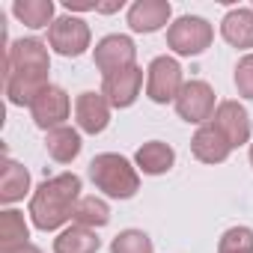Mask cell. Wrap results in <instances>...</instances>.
Here are the masks:
<instances>
[{
	"label": "cell",
	"instance_id": "obj_1",
	"mask_svg": "<svg viewBox=\"0 0 253 253\" xmlns=\"http://www.w3.org/2000/svg\"><path fill=\"white\" fill-rule=\"evenodd\" d=\"M48 72H51L48 45L33 36L15 39L6 48V63H3V86H6L9 104L30 107L39 98V92L51 86Z\"/></svg>",
	"mask_w": 253,
	"mask_h": 253
},
{
	"label": "cell",
	"instance_id": "obj_2",
	"mask_svg": "<svg viewBox=\"0 0 253 253\" xmlns=\"http://www.w3.org/2000/svg\"><path fill=\"white\" fill-rule=\"evenodd\" d=\"M81 200V176L75 173H60L45 179L33 197H30V220L42 232L60 229L66 220H72L75 206Z\"/></svg>",
	"mask_w": 253,
	"mask_h": 253
},
{
	"label": "cell",
	"instance_id": "obj_3",
	"mask_svg": "<svg viewBox=\"0 0 253 253\" xmlns=\"http://www.w3.org/2000/svg\"><path fill=\"white\" fill-rule=\"evenodd\" d=\"M89 179L92 185L110 197V200H131L140 191V176L131 167L128 158H122L116 152H101L89 161Z\"/></svg>",
	"mask_w": 253,
	"mask_h": 253
},
{
	"label": "cell",
	"instance_id": "obj_4",
	"mask_svg": "<svg viewBox=\"0 0 253 253\" xmlns=\"http://www.w3.org/2000/svg\"><path fill=\"white\" fill-rule=\"evenodd\" d=\"M214 42V30L200 15H182L167 27V48L179 57H200Z\"/></svg>",
	"mask_w": 253,
	"mask_h": 253
},
{
	"label": "cell",
	"instance_id": "obj_5",
	"mask_svg": "<svg viewBox=\"0 0 253 253\" xmlns=\"http://www.w3.org/2000/svg\"><path fill=\"white\" fill-rule=\"evenodd\" d=\"M185 86V78H182V66L179 60L173 57H155L146 69V95L155 101V104H170L179 98Z\"/></svg>",
	"mask_w": 253,
	"mask_h": 253
},
{
	"label": "cell",
	"instance_id": "obj_6",
	"mask_svg": "<svg viewBox=\"0 0 253 253\" xmlns=\"http://www.w3.org/2000/svg\"><path fill=\"white\" fill-rule=\"evenodd\" d=\"M92 42L89 24L78 15H63L48 27V45L60 57H81Z\"/></svg>",
	"mask_w": 253,
	"mask_h": 253
},
{
	"label": "cell",
	"instance_id": "obj_7",
	"mask_svg": "<svg viewBox=\"0 0 253 253\" xmlns=\"http://www.w3.org/2000/svg\"><path fill=\"white\" fill-rule=\"evenodd\" d=\"M173 104H176V113L191 125H206L217 110L214 107V89L206 81H188Z\"/></svg>",
	"mask_w": 253,
	"mask_h": 253
},
{
	"label": "cell",
	"instance_id": "obj_8",
	"mask_svg": "<svg viewBox=\"0 0 253 253\" xmlns=\"http://www.w3.org/2000/svg\"><path fill=\"white\" fill-rule=\"evenodd\" d=\"M134 60H137V45L131 42V36H122V33L104 36L92 51V63L101 72V78H107V75H113L119 69L134 66Z\"/></svg>",
	"mask_w": 253,
	"mask_h": 253
},
{
	"label": "cell",
	"instance_id": "obj_9",
	"mask_svg": "<svg viewBox=\"0 0 253 253\" xmlns=\"http://www.w3.org/2000/svg\"><path fill=\"white\" fill-rule=\"evenodd\" d=\"M69 113H72L69 92L63 86H57V84L42 89L39 98L30 104V116L36 122V128H42V131H54V128H60V125H66Z\"/></svg>",
	"mask_w": 253,
	"mask_h": 253
},
{
	"label": "cell",
	"instance_id": "obj_10",
	"mask_svg": "<svg viewBox=\"0 0 253 253\" xmlns=\"http://www.w3.org/2000/svg\"><path fill=\"white\" fill-rule=\"evenodd\" d=\"M140 86H143V69L134 63L128 69H119L113 75H107L101 81V95L110 101V107L116 110H125V107H131L140 95Z\"/></svg>",
	"mask_w": 253,
	"mask_h": 253
},
{
	"label": "cell",
	"instance_id": "obj_11",
	"mask_svg": "<svg viewBox=\"0 0 253 253\" xmlns=\"http://www.w3.org/2000/svg\"><path fill=\"white\" fill-rule=\"evenodd\" d=\"M211 125L226 137V143L232 149H238V146H244L250 140V116H247L244 104H238L232 98H226V101L217 104V110L211 116Z\"/></svg>",
	"mask_w": 253,
	"mask_h": 253
},
{
	"label": "cell",
	"instance_id": "obj_12",
	"mask_svg": "<svg viewBox=\"0 0 253 253\" xmlns=\"http://www.w3.org/2000/svg\"><path fill=\"white\" fill-rule=\"evenodd\" d=\"M75 119L84 134H101L110 125V101L101 92H81L75 98Z\"/></svg>",
	"mask_w": 253,
	"mask_h": 253
},
{
	"label": "cell",
	"instance_id": "obj_13",
	"mask_svg": "<svg viewBox=\"0 0 253 253\" xmlns=\"http://www.w3.org/2000/svg\"><path fill=\"white\" fill-rule=\"evenodd\" d=\"M173 6L167 0H134L128 6V27L134 33H158L164 24H170Z\"/></svg>",
	"mask_w": 253,
	"mask_h": 253
},
{
	"label": "cell",
	"instance_id": "obj_14",
	"mask_svg": "<svg viewBox=\"0 0 253 253\" xmlns=\"http://www.w3.org/2000/svg\"><path fill=\"white\" fill-rule=\"evenodd\" d=\"M191 152L203 164H223L229 158L232 146L226 143V137L214 128L211 122H206V125H200V128H197V134L191 140Z\"/></svg>",
	"mask_w": 253,
	"mask_h": 253
},
{
	"label": "cell",
	"instance_id": "obj_15",
	"mask_svg": "<svg viewBox=\"0 0 253 253\" xmlns=\"http://www.w3.org/2000/svg\"><path fill=\"white\" fill-rule=\"evenodd\" d=\"M220 36L232 45V48H253V9L247 6H235L223 15L220 21Z\"/></svg>",
	"mask_w": 253,
	"mask_h": 253
},
{
	"label": "cell",
	"instance_id": "obj_16",
	"mask_svg": "<svg viewBox=\"0 0 253 253\" xmlns=\"http://www.w3.org/2000/svg\"><path fill=\"white\" fill-rule=\"evenodd\" d=\"M134 164H137L146 176H164V173L176 164V152H173V146L164 143V140H149V143H143V146L137 149Z\"/></svg>",
	"mask_w": 253,
	"mask_h": 253
},
{
	"label": "cell",
	"instance_id": "obj_17",
	"mask_svg": "<svg viewBox=\"0 0 253 253\" xmlns=\"http://www.w3.org/2000/svg\"><path fill=\"white\" fill-rule=\"evenodd\" d=\"M27 191H30V173H27V167L18 164V161H12V158H6L3 170H0V203L12 206V203L24 200Z\"/></svg>",
	"mask_w": 253,
	"mask_h": 253
},
{
	"label": "cell",
	"instance_id": "obj_18",
	"mask_svg": "<svg viewBox=\"0 0 253 253\" xmlns=\"http://www.w3.org/2000/svg\"><path fill=\"white\" fill-rule=\"evenodd\" d=\"M81 131L78 128H69V125H60V128L48 131L45 137V149L48 155L57 161V164H72L78 155H81Z\"/></svg>",
	"mask_w": 253,
	"mask_h": 253
},
{
	"label": "cell",
	"instance_id": "obj_19",
	"mask_svg": "<svg viewBox=\"0 0 253 253\" xmlns=\"http://www.w3.org/2000/svg\"><path fill=\"white\" fill-rule=\"evenodd\" d=\"M98 247H101V238L95 235V229H86L78 223H72L54 238V253H98Z\"/></svg>",
	"mask_w": 253,
	"mask_h": 253
},
{
	"label": "cell",
	"instance_id": "obj_20",
	"mask_svg": "<svg viewBox=\"0 0 253 253\" xmlns=\"http://www.w3.org/2000/svg\"><path fill=\"white\" fill-rule=\"evenodd\" d=\"M57 6L54 0H15L12 3V15L27 24L30 30H42V27H51L57 18H54Z\"/></svg>",
	"mask_w": 253,
	"mask_h": 253
},
{
	"label": "cell",
	"instance_id": "obj_21",
	"mask_svg": "<svg viewBox=\"0 0 253 253\" xmlns=\"http://www.w3.org/2000/svg\"><path fill=\"white\" fill-rule=\"evenodd\" d=\"M72 220L78 226H86V229H101V226L110 223V206L101 197H92V194L89 197H81L78 206H75Z\"/></svg>",
	"mask_w": 253,
	"mask_h": 253
},
{
	"label": "cell",
	"instance_id": "obj_22",
	"mask_svg": "<svg viewBox=\"0 0 253 253\" xmlns=\"http://www.w3.org/2000/svg\"><path fill=\"white\" fill-rule=\"evenodd\" d=\"M27 238H30V226H27L21 211H15V209L0 211V247L24 244Z\"/></svg>",
	"mask_w": 253,
	"mask_h": 253
},
{
	"label": "cell",
	"instance_id": "obj_23",
	"mask_svg": "<svg viewBox=\"0 0 253 253\" xmlns=\"http://www.w3.org/2000/svg\"><path fill=\"white\" fill-rule=\"evenodd\" d=\"M110 253H155V247L143 229H122L110 241Z\"/></svg>",
	"mask_w": 253,
	"mask_h": 253
},
{
	"label": "cell",
	"instance_id": "obj_24",
	"mask_svg": "<svg viewBox=\"0 0 253 253\" xmlns=\"http://www.w3.org/2000/svg\"><path fill=\"white\" fill-rule=\"evenodd\" d=\"M217 253H253V229L250 226H232L220 235Z\"/></svg>",
	"mask_w": 253,
	"mask_h": 253
},
{
	"label": "cell",
	"instance_id": "obj_25",
	"mask_svg": "<svg viewBox=\"0 0 253 253\" xmlns=\"http://www.w3.org/2000/svg\"><path fill=\"white\" fill-rule=\"evenodd\" d=\"M235 89L241 98H253V54H244L235 66Z\"/></svg>",
	"mask_w": 253,
	"mask_h": 253
},
{
	"label": "cell",
	"instance_id": "obj_26",
	"mask_svg": "<svg viewBox=\"0 0 253 253\" xmlns=\"http://www.w3.org/2000/svg\"><path fill=\"white\" fill-rule=\"evenodd\" d=\"M63 6L69 9V15H72V12H92V9H95V3H89V0H66Z\"/></svg>",
	"mask_w": 253,
	"mask_h": 253
},
{
	"label": "cell",
	"instance_id": "obj_27",
	"mask_svg": "<svg viewBox=\"0 0 253 253\" xmlns=\"http://www.w3.org/2000/svg\"><path fill=\"white\" fill-rule=\"evenodd\" d=\"M0 253H42V247H36L33 241H24V244H12V247H0Z\"/></svg>",
	"mask_w": 253,
	"mask_h": 253
},
{
	"label": "cell",
	"instance_id": "obj_28",
	"mask_svg": "<svg viewBox=\"0 0 253 253\" xmlns=\"http://www.w3.org/2000/svg\"><path fill=\"white\" fill-rule=\"evenodd\" d=\"M116 9H122V0H113V3H95V12H104V15H110Z\"/></svg>",
	"mask_w": 253,
	"mask_h": 253
},
{
	"label": "cell",
	"instance_id": "obj_29",
	"mask_svg": "<svg viewBox=\"0 0 253 253\" xmlns=\"http://www.w3.org/2000/svg\"><path fill=\"white\" fill-rule=\"evenodd\" d=\"M250 164H253V143H250Z\"/></svg>",
	"mask_w": 253,
	"mask_h": 253
}]
</instances>
